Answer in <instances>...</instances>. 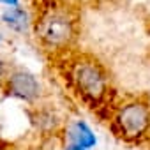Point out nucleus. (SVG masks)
<instances>
[{
    "label": "nucleus",
    "instance_id": "5",
    "mask_svg": "<svg viewBox=\"0 0 150 150\" xmlns=\"http://www.w3.org/2000/svg\"><path fill=\"white\" fill-rule=\"evenodd\" d=\"M4 20H6V23H7L11 28H14V30H23V28H27V14H25L21 9H11V11H7V14L4 16Z\"/></svg>",
    "mask_w": 150,
    "mask_h": 150
},
{
    "label": "nucleus",
    "instance_id": "4",
    "mask_svg": "<svg viewBox=\"0 0 150 150\" xmlns=\"http://www.w3.org/2000/svg\"><path fill=\"white\" fill-rule=\"evenodd\" d=\"M0 87L7 96H13L27 103H32L41 96V83L37 81V78L32 72L20 67H11L6 78L0 81Z\"/></svg>",
    "mask_w": 150,
    "mask_h": 150
},
{
    "label": "nucleus",
    "instance_id": "3",
    "mask_svg": "<svg viewBox=\"0 0 150 150\" xmlns=\"http://www.w3.org/2000/svg\"><path fill=\"white\" fill-rule=\"evenodd\" d=\"M113 131L129 143H143L150 139V101L136 97L117 106Z\"/></svg>",
    "mask_w": 150,
    "mask_h": 150
},
{
    "label": "nucleus",
    "instance_id": "2",
    "mask_svg": "<svg viewBox=\"0 0 150 150\" xmlns=\"http://www.w3.org/2000/svg\"><path fill=\"white\" fill-rule=\"evenodd\" d=\"M34 32L39 44L46 51L65 53L76 42L80 32V18L74 7L60 0H46L37 9Z\"/></svg>",
    "mask_w": 150,
    "mask_h": 150
},
{
    "label": "nucleus",
    "instance_id": "1",
    "mask_svg": "<svg viewBox=\"0 0 150 150\" xmlns=\"http://www.w3.org/2000/svg\"><path fill=\"white\" fill-rule=\"evenodd\" d=\"M60 67L71 90L87 106L96 110L110 103L111 80L106 67L97 58L85 53L65 55Z\"/></svg>",
    "mask_w": 150,
    "mask_h": 150
},
{
    "label": "nucleus",
    "instance_id": "6",
    "mask_svg": "<svg viewBox=\"0 0 150 150\" xmlns=\"http://www.w3.org/2000/svg\"><path fill=\"white\" fill-rule=\"evenodd\" d=\"M9 69H11V67L7 65V62H6L2 57H0V81H2V80L6 78V74L9 72Z\"/></svg>",
    "mask_w": 150,
    "mask_h": 150
}]
</instances>
